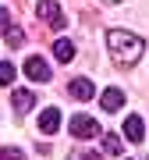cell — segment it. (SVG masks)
Returning a JSON list of instances; mask_svg holds the SVG:
<instances>
[{
  "mask_svg": "<svg viewBox=\"0 0 149 160\" xmlns=\"http://www.w3.org/2000/svg\"><path fill=\"white\" fill-rule=\"evenodd\" d=\"M107 50H110V57H114V64L132 68V64H138L146 43L138 39L135 32H128V29H110V32H107Z\"/></svg>",
  "mask_w": 149,
  "mask_h": 160,
  "instance_id": "1",
  "label": "cell"
},
{
  "mask_svg": "<svg viewBox=\"0 0 149 160\" xmlns=\"http://www.w3.org/2000/svg\"><path fill=\"white\" fill-rule=\"evenodd\" d=\"M36 14H39L50 29H57V32L68 25V18L60 14V4H57V0H39V4H36Z\"/></svg>",
  "mask_w": 149,
  "mask_h": 160,
  "instance_id": "2",
  "label": "cell"
},
{
  "mask_svg": "<svg viewBox=\"0 0 149 160\" xmlns=\"http://www.w3.org/2000/svg\"><path fill=\"white\" fill-rule=\"evenodd\" d=\"M68 128H71L74 139H96V132H99L96 118H89V114H74V118L68 121Z\"/></svg>",
  "mask_w": 149,
  "mask_h": 160,
  "instance_id": "3",
  "label": "cell"
},
{
  "mask_svg": "<svg viewBox=\"0 0 149 160\" xmlns=\"http://www.w3.org/2000/svg\"><path fill=\"white\" fill-rule=\"evenodd\" d=\"M22 71L29 75L32 82H50V75H53V71H50V64H46V61L39 57V53H32V57L22 64Z\"/></svg>",
  "mask_w": 149,
  "mask_h": 160,
  "instance_id": "4",
  "label": "cell"
},
{
  "mask_svg": "<svg viewBox=\"0 0 149 160\" xmlns=\"http://www.w3.org/2000/svg\"><path fill=\"white\" fill-rule=\"evenodd\" d=\"M68 96H71V100H78V103L96 100V86H92L89 78H71V82H68Z\"/></svg>",
  "mask_w": 149,
  "mask_h": 160,
  "instance_id": "5",
  "label": "cell"
},
{
  "mask_svg": "<svg viewBox=\"0 0 149 160\" xmlns=\"http://www.w3.org/2000/svg\"><path fill=\"white\" fill-rule=\"evenodd\" d=\"M57 128H60V110L57 107L39 110V132H43V135H57Z\"/></svg>",
  "mask_w": 149,
  "mask_h": 160,
  "instance_id": "6",
  "label": "cell"
},
{
  "mask_svg": "<svg viewBox=\"0 0 149 160\" xmlns=\"http://www.w3.org/2000/svg\"><path fill=\"white\" fill-rule=\"evenodd\" d=\"M99 107H103L107 114H117V110L124 107V92H121L117 86H110V89H103V96H99Z\"/></svg>",
  "mask_w": 149,
  "mask_h": 160,
  "instance_id": "7",
  "label": "cell"
},
{
  "mask_svg": "<svg viewBox=\"0 0 149 160\" xmlns=\"http://www.w3.org/2000/svg\"><path fill=\"white\" fill-rule=\"evenodd\" d=\"M124 139H128V142H142V139H146V121L138 114H128L124 118Z\"/></svg>",
  "mask_w": 149,
  "mask_h": 160,
  "instance_id": "8",
  "label": "cell"
},
{
  "mask_svg": "<svg viewBox=\"0 0 149 160\" xmlns=\"http://www.w3.org/2000/svg\"><path fill=\"white\" fill-rule=\"evenodd\" d=\"M11 107H14V114H29V110L36 107L32 89H14V92H11Z\"/></svg>",
  "mask_w": 149,
  "mask_h": 160,
  "instance_id": "9",
  "label": "cell"
},
{
  "mask_svg": "<svg viewBox=\"0 0 149 160\" xmlns=\"http://www.w3.org/2000/svg\"><path fill=\"white\" fill-rule=\"evenodd\" d=\"M53 57H57L60 64H71L74 61V43L71 39H57L53 43Z\"/></svg>",
  "mask_w": 149,
  "mask_h": 160,
  "instance_id": "10",
  "label": "cell"
},
{
  "mask_svg": "<svg viewBox=\"0 0 149 160\" xmlns=\"http://www.w3.org/2000/svg\"><path fill=\"white\" fill-rule=\"evenodd\" d=\"M4 43L11 46V50H18V46H25V32L18 29V25H7L4 29Z\"/></svg>",
  "mask_w": 149,
  "mask_h": 160,
  "instance_id": "11",
  "label": "cell"
},
{
  "mask_svg": "<svg viewBox=\"0 0 149 160\" xmlns=\"http://www.w3.org/2000/svg\"><path fill=\"white\" fill-rule=\"evenodd\" d=\"M14 78H18V64H11V61H0V86H11Z\"/></svg>",
  "mask_w": 149,
  "mask_h": 160,
  "instance_id": "12",
  "label": "cell"
},
{
  "mask_svg": "<svg viewBox=\"0 0 149 160\" xmlns=\"http://www.w3.org/2000/svg\"><path fill=\"white\" fill-rule=\"evenodd\" d=\"M103 153H124V142H121V135H103Z\"/></svg>",
  "mask_w": 149,
  "mask_h": 160,
  "instance_id": "13",
  "label": "cell"
},
{
  "mask_svg": "<svg viewBox=\"0 0 149 160\" xmlns=\"http://www.w3.org/2000/svg\"><path fill=\"white\" fill-rule=\"evenodd\" d=\"M0 160H25V153L18 146H0Z\"/></svg>",
  "mask_w": 149,
  "mask_h": 160,
  "instance_id": "14",
  "label": "cell"
},
{
  "mask_svg": "<svg viewBox=\"0 0 149 160\" xmlns=\"http://www.w3.org/2000/svg\"><path fill=\"white\" fill-rule=\"evenodd\" d=\"M78 160H103V157L92 153V149H78Z\"/></svg>",
  "mask_w": 149,
  "mask_h": 160,
  "instance_id": "15",
  "label": "cell"
},
{
  "mask_svg": "<svg viewBox=\"0 0 149 160\" xmlns=\"http://www.w3.org/2000/svg\"><path fill=\"white\" fill-rule=\"evenodd\" d=\"M0 25H4V29L11 25V14H7V7H0Z\"/></svg>",
  "mask_w": 149,
  "mask_h": 160,
  "instance_id": "16",
  "label": "cell"
},
{
  "mask_svg": "<svg viewBox=\"0 0 149 160\" xmlns=\"http://www.w3.org/2000/svg\"><path fill=\"white\" fill-rule=\"evenodd\" d=\"M110 4H117V0H110Z\"/></svg>",
  "mask_w": 149,
  "mask_h": 160,
  "instance_id": "17",
  "label": "cell"
}]
</instances>
